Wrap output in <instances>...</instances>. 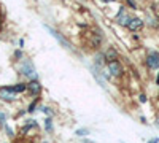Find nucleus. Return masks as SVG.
Masks as SVG:
<instances>
[{"label":"nucleus","mask_w":159,"mask_h":143,"mask_svg":"<svg viewBox=\"0 0 159 143\" xmlns=\"http://www.w3.org/2000/svg\"><path fill=\"white\" fill-rule=\"evenodd\" d=\"M35 108H37V102H35V100H34V102H32V103H30V105H29V111H30V113H32V111H35Z\"/></svg>","instance_id":"19"},{"label":"nucleus","mask_w":159,"mask_h":143,"mask_svg":"<svg viewBox=\"0 0 159 143\" xmlns=\"http://www.w3.org/2000/svg\"><path fill=\"white\" fill-rule=\"evenodd\" d=\"M103 62H107V60H105V54H103V53H97V54L94 56V65H96L97 69H102Z\"/></svg>","instance_id":"10"},{"label":"nucleus","mask_w":159,"mask_h":143,"mask_svg":"<svg viewBox=\"0 0 159 143\" xmlns=\"http://www.w3.org/2000/svg\"><path fill=\"white\" fill-rule=\"evenodd\" d=\"M19 73L25 78H29V80H37V70H35V65L34 62L29 60V59H24L21 67H19Z\"/></svg>","instance_id":"1"},{"label":"nucleus","mask_w":159,"mask_h":143,"mask_svg":"<svg viewBox=\"0 0 159 143\" xmlns=\"http://www.w3.org/2000/svg\"><path fill=\"white\" fill-rule=\"evenodd\" d=\"M147 65L151 70H156L159 67V53L157 51H151V53L147 56Z\"/></svg>","instance_id":"3"},{"label":"nucleus","mask_w":159,"mask_h":143,"mask_svg":"<svg viewBox=\"0 0 159 143\" xmlns=\"http://www.w3.org/2000/svg\"><path fill=\"white\" fill-rule=\"evenodd\" d=\"M100 2H103V3H111V2H115V0H100Z\"/></svg>","instance_id":"24"},{"label":"nucleus","mask_w":159,"mask_h":143,"mask_svg":"<svg viewBox=\"0 0 159 143\" xmlns=\"http://www.w3.org/2000/svg\"><path fill=\"white\" fill-rule=\"evenodd\" d=\"M143 27V19L142 18H132L130 21H129V24H127V29L130 30V32H137V30H140Z\"/></svg>","instance_id":"7"},{"label":"nucleus","mask_w":159,"mask_h":143,"mask_svg":"<svg viewBox=\"0 0 159 143\" xmlns=\"http://www.w3.org/2000/svg\"><path fill=\"white\" fill-rule=\"evenodd\" d=\"M107 70L111 76H121L123 75V65L119 64V60H111V62H107Z\"/></svg>","instance_id":"2"},{"label":"nucleus","mask_w":159,"mask_h":143,"mask_svg":"<svg viewBox=\"0 0 159 143\" xmlns=\"http://www.w3.org/2000/svg\"><path fill=\"white\" fill-rule=\"evenodd\" d=\"M13 91H15L16 94H21V92H24V91H27V84L25 83H16L15 86H13Z\"/></svg>","instance_id":"12"},{"label":"nucleus","mask_w":159,"mask_h":143,"mask_svg":"<svg viewBox=\"0 0 159 143\" xmlns=\"http://www.w3.org/2000/svg\"><path fill=\"white\" fill-rule=\"evenodd\" d=\"M42 111H43L45 114H48V116H51V110H49L48 107H43V108H42Z\"/></svg>","instance_id":"20"},{"label":"nucleus","mask_w":159,"mask_h":143,"mask_svg":"<svg viewBox=\"0 0 159 143\" xmlns=\"http://www.w3.org/2000/svg\"><path fill=\"white\" fill-rule=\"evenodd\" d=\"M3 127H5V131H7V134H8L10 137H15V132H13V129H11L10 126H7V124H5Z\"/></svg>","instance_id":"16"},{"label":"nucleus","mask_w":159,"mask_h":143,"mask_svg":"<svg viewBox=\"0 0 159 143\" xmlns=\"http://www.w3.org/2000/svg\"><path fill=\"white\" fill-rule=\"evenodd\" d=\"M75 134H76L78 137H86L89 132H88V129H78V131H76Z\"/></svg>","instance_id":"15"},{"label":"nucleus","mask_w":159,"mask_h":143,"mask_svg":"<svg viewBox=\"0 0 159 143\" xmlns=\"http://www.w3.org/2000/svg\"><path fill=\"white\" fill-rule=\"evenodd\" d=\"M45 29H46V30H48V32H49V34H51L52 37H54V38H56V40H57L59 43H62V45H64L65 48H67V49H72L70 43H69L67 40H65V38H64V37H62V35H61V34H59L57 30H54L52 27H49V25H45Z\"/></svg>","instance_id":"6"},{"label":"nucleus","mask_w":159,"mask_h":143,"mask_svg":"<svg viewBox=\"0 0 159 143\" xmlns=\"http://www.w3.org/2000/svg\"><path fill=\"white\" fill-rule=\"evenodd\" d=\"M24 45H25V42H24V38H21V40H19V48L22 49V48H24Z\"/></svg>","instance_id":"22"},{"label":"nucleus","mask_w":159,"mask_h":143,"mask_svg":"<svg viewBox=\"0 0 159 143\" xmlns=\"http://www.w3.org/2000/svg\"><path fill=\"white\" fill-rule=\"evenodd\" d=\"M105 60L107 62H111V60H118V51L113 48V46H110L107 51H105Z\"/></svg>","instance_id":"9"},{"label":"nucleus","mask_w":159,"mask_h":143,"mask_svg":"<svg viewBox=\"0 0 159 143\" xmlns=\"http://www.w3.org/2000/svg\"><path fill=\"white\" fill-rule=\"evenodd\" d=\"M156 84L159 86V72H157V76H156Z\"/></svg>","instance_id":"25"},{"label":"nucleus","mask_w":159,"mask_h":143,"mask_svg":"<svg viewBox=\"0 0 159 143\" xmlns=\"http://www.w3.org/2000/svg\"><path fill=\"white\" fill-rule=\"evenodd\" d=\"M13 59H15L16 62H21V60H24V51L19 48V49H16L15 53H13Z\"/></svg>","instance_id":"13"},{"label":"nucleus","mask_w":159,"mask_h":143,"mask_svg":"<svg viewBox=\"0 0 159 143\" xmlns=\"http://www.w3.org/2000/svg\"><path fill=\"white\" fill-rule=\"evenodd\" d=\"M126 2L129 3V7H130L132 10H137V2H135V0H126Z\"/></svg>","instance_id":"17"},{"label":"nucleus","mask_w":159,"mask_h":143,"mask_svg":"<svg viewBox=\"0 0 159 143\" xmlns=\"http://www.w3.org/2000/svg\"><path fill=\"white\" fill-rule=\"evenodd\" d=\"M5 121H7V116H5V113L0 111V126H5Z\"/></svg>","instance_id":"18"},{"label":"nucleus","mask_w":159,"mask_h":143,"mask_svg":"<svg viewBox=\"0 0 159 143\" xmlns=\"http://www.w3.org/2000/svg\"><path fill=\"white\" fill-rule=\"evenodd\" d=\"M132 18L126 13V10H124V7H121L119 8V11H118V16H116V22L119 24V25H123V27H127V24H129V21H130Z\"/></svg>","instance_id":"5"},{"label":"nucleus","mask_w":159,"mask_h":143,"mask_svg":"<svg viewBox=\"0 0 159 143\" xmlns=\"http://www.w3.org/2000/svg\"><path fill=\"white\" fill-rule=\"evenodd\" d=\"M45 129H46L48 132L52 131V121H51V118H46V119H45Z\"/></svg>","instance_id":"14"},{"label":"nucleus","mask_w":159,"mask_h":143,"mask_svg":"<svg viewBox=\"0 0 159 143\" xmlns=\"http://www.w3.org/2000/svg\"><path fill=\"white\" fill-rule=\"evenodd\" d=\"M16 96L18 94L13 91V86H3V87H0V97H2L3 100H15Z\"/></svg>","instance_id":"4"},{"label":"nucleus","mask_w":159,"mask_h":143,"mask_svg":"<svg viewBox=\"0 0 159 143\" xmlns=\"http://www.w3.org/2000/svg\"><path fill=\"white\" fill-rule=\"evenodd\" d=\"M100 43H102V37H100V34H94V35H92V40H91L92 48H100Z\"/></svg>","instance_id":"11"},{"label":"nucleus","mask_w":159,"mask_h":143,"mask_svg":"<svg viewBox=\"0 0 159 143\" xmlns=\"http://www.w3.org/2000/svg\"><path fill=\"white\" fill-rule=\"evenodd\" d=\"M148 143H159V138H151Z\"/></svg>","instance_id":"23"},{"label":"nucleus","mask_w":159,"mask_h":143,"mask_svg":"<svg viewBox=\"0 0 159 143\" xmlns=\"http://www.w3.org/2000/svg\"><path fill=\"white\" fill-rule=\"evenodd\" d=\"M27 91L32 96H38L40 91H42V84H40L37 80H32L30 83H27Z\"/></svg>","instance_id":"8"},{"label":"nucleus","mask_w":159,"mask_h":143,"mask_svg":"<svg viewBox=\"0 0 159 143\" xmlns=\"http://www.w3.org/2000/svg\"><path fill=\"white\" fill-rule=\"evenodd\" d=\"M139 99H140V102H142V103L147 102V96H145V94H140V97H139Z\"/></svg>","instance_id":"21"}]
</instances>
